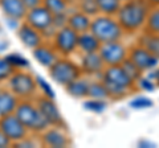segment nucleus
Wrapping results in <instances>:
<instances>
[{
    "instance_id": "obj_37",
    "label": "nucleus",
    "mask_w": 159,
    "mask_h": 148,
    "mask_svg": "<svg viewBox=\"0 0 159 148\" xmlns=\"http://www.w3.org/2000/svg\"><path fill=\"white\" fill-rule=\"evenodd\" d=\"M139 146H147V147H155V144H152V143H148V141H141V143H139Z\"/></svg>"
},
{
    "instance_id": "obj_33",
    "label": "nucleus",
    "mask_w": 159,
    "mask_h": 148,
    "mask_svg": "<svg viewBox=\"0 0 159 148\" xmlns=\"http://www.w3.org/2000/svg\"><path fill=\"white\" fill-rule=\"evenodd\" d=\"M148 28H150V31L159 33V9L151 13L150 19H148Z\"/></svg>"
},
{
    "instance_id": "obj_15",
    "label": "nucleus",
    "mask_w": 159,
    "mask_h": 148,
    "mask_svg": "<svg viewBox=\"0 0 159 148\" xmlns=\"http://www.w3.org/2000/svg\"><path fill=\"white\" fill-rule=\"evenodd\" d=\"M130 60L138 66L139 70H145V69H150L152 66H155L158 58L148 50H146V49L138 48V49H134L133 50Z\"/></svg>"
},
{
    "instance_id": "obj_26",
    "label": "nucleus",
    "mask_w": 159,
    "mask_h": 148,
    "mask_svg": "<svg viewBox=\"0 0 159 148\" xmlns=\"http://www.w3.org/2000/svg\"><path fill=\"white\" fill-rule=\"evenodd\" d=\"M84 108L88 111H92V112H97V114H99V112H103L106 108V103L103 102V99H94V98H92L90 101H86L84 102Z\"/></svg>"
},
{
    "instance_id": "obj_6",
    "label": "nucleus",
    "mask_w": 159,
    "mask_h": 148,
    "mask_svg": "<svg viewBox=\"0 0 159 148\" xmlns=\"http://www.w3.org/2000/svg\"><path fill=\"white\" fill-rule=\"evenodd\" d=\"M8 87L17 98H29L34 95L37 89V83L34 77L24 72H15L8 78Z\"/></svg>"
},
{
    "instance_id": "obj_23",
    "label": "nucleus",
    "mask_w": 159,
    "mask_h": 148,
    "mask_svg": "<svg viewBox=\"0 0 159 148\" xmlns=\"http://www.w3.org/2000/svg\"><path fill=\"white\" fill-rule=\"evenodd\" d=\"M119 2L121 0H96L98 11L103 12L105 15H113L118 12V9L121 8Z\"/></svg>"
},
{
    "instance_id": "obj_20",
    "label": "nucleus",
    "mask_w": 159,
    "mask_h": 148,
    "mask_svg": "<svg viewBox=\"0 0 159 148\" xmlns=\"http://www.w3.org/2000/svg\"><path fill=\"white\" fill-rule=\"evenodd\" d=\"M90 19L85 12H76L68 16V25L72 29H74L77 33L88 32L90 29Z\"/></svg>"
},
{
    "instance_id": "obj_11",
    "label": "nucleus",
    "mask_w": 159,
    "mask_h": 148,
    "mask_svg": "<svg viewBox=\"0 0 159 148\" xmlns=\"http://www.w3.org/2000/svg\"><path fill=\"white\" fill-rule=\"evenodd\" d=\"M37 107L43 112V115L47 118V120L49 122L51 126H54V127L64 126L62 115L60 112L57 105L54 103V99H51L48 97H40L37 99Z\"/></svg>"
},
{
    "instance_id": "obj_16",
    "label": "nucleus",
    "mask_w": 159,
    "mask_h": 148,
    "mask_svg": "<svg viewBox=\"0 0 159 148\" xmlns=\"http://www.w3.org/2000/svg\"><path fill=\"white\" fill-rule=\"evenodd\" d=\"M103 63L105 62H103L99 53H97V52L85 53V56H84L81 60V69H82V72H85L86 74H96L102 70Z\"/></svg>"
},
{
    "instance_id": "obj_39",
    "label": "nucleus",
    "mask_w": 159,
    "mask_h": 148,
    "mask_svg": "<svg viewBox=\"0 0 159 148\" xmlns=\"http://www.w3.org/2000/svg\"><path fill=\"white\" fill-rule=\"evenodd\" d=\"M151 2H154V3H159V0H151Z\"/></svg>"
},
{
    "instance_id": "obj_25",
    "label": "nucleus",
    "mask_w": 159,
    "mask_h": 148,
    "mask_svg": "<svg viewBox=\"0 0 159 148\" xmlns=\"http://www.w3.org/2000/svg\"><path fill=\"white\" fill-rule=\"evenodd\" d=\"M6 60L13 69H24L29 66V61L19 53H8L6 56Z\"/></svg>"
},
{
    "instance_id": "obj_19",
    "label": "nucleus",
    "mask_w": 159,
    "mask_h": 148,
    "mask_svg": "<svg viewBox=\"0 0 159 148\" xmlns=\"http://www.w3.org/2000/svg\"><path fill=\"white\" fill-rule=\"evenodd\" d=\"M77 46L81 49L84 53H93V52H98L101 42L98 41V38L94 36L90 32H82L78 33V38H77Z\"/></svg>"
},
{
    "instance_id": "obj_3",
    "label": "nucleus",
    "mask_w": 159,
    "mask_h": 148,
    "mask_svg": "<svg viewBox=\"0 0 159 148\" xmlns=\"http://www.w3.org/2000/svg\"><path fill=\"white\" fill-rule=\"evenodd\" d=\"M90 32L98 38L101 44L118 41L122 36V27L118 21L107 16L94 19L90 24Z\"/></svg>"
},
{
    "instance_id": "obj_13",
    "label": "nucleus",
    "mask_w": 159,
    "mask_h": 148,
    "mask_svg": "<svg viewBox=\"0 0 159 148\" xmlns=\"http://www.w3.org/2000/svg\"><path fill=\"white\" fill-rule=\"evenodd\" d=\"M60 128L61 127L47 128V130L43 132L41 140H43L44 146H48L52 148H64L69 144V139Z\"/></svg>"
},
{
    "instance_id": "obj_36",
    "label": "nucleus",
    "mask_w": 159,
    "mask_h": 148,
    "mask_svg": "<svg viewBox=\"0 0 159 148\" xmlns=\"http://www.w3.org/2000/svg\"><path fill=\"white\" fill-rule=\"evenodd\" d=\"M141 87L143 89V90H147V91H151L154 90V83H151L148 80H141Z\"/></svg>"
},
{
    "instance_id": "obj_10",
    "label": "nucleus",
    "mask_w": 159,
    "mask_h": 148,
    "mask_svg": "<svg viewBox=\"0 0 159 148\" xmlns=\"http://www.w3.org/2000/svg\"><path fill=\"white\" fill-rule=\"evenodd\" d=\"M99 54H101L102 60L105 63H107L109 66L111 65H121L122 61L126 57V52L118 41L113 42H105L99 46Z\"/></svg>"
},
{
    "instance_id": "obj_31",
    "label": "nucleus",
    "mask_w": 159,
    "mask_h": 148,
    "mask_svg": "<svg viewBox=\"0 0 159 148\" xmlns=\"http://www.w3.org/2000/svg\"><path fill=\"white\" fill-rule=\"evenodd\" d=\"M81 8L86 15H94L98 11L96 0H81Z\"/></svg>"
},
{
    "instance_id": "obj_29",
    "label": "nucleus",
    "mask_w": 159,
    "mask_h": 148,
    "mask_svg": "<svg viewBox=\"0 0 159 148\" xmlns=\"http://www.w3.org/2000/svg\"><path fill=\"white\" fill-rule=\"evenodd\" d=\"M121 66L123 67V70H125L129 74V76L133 78V81L138 78V76H139V69H138V66L131 60H123L122 63H121Z\"/></svg>"
},
{
    "instance_id": "obj_24",
    "label": "nucleus",
    "mask_w": 159,
    "mask_h": 148,
    "mask_svg": "<svg viewBox=\"0 0 159 148\" xmlns=\"http://www.w3.org/2000/svg\"><path fill=\"white\" fill-rule=\"evenodd\" d=\"M109 95L106 87L103 83L98 82H92L89 83V90H88V97L94 98V99H105Z\"/></svg>"
},
{
    "instance_id": "obj_27",
    "label": "nucleus",
    "mask_w": 159,
    "mask_h": 148,
    "mask_svg": "<svg viewBox=\"0 0 159 148\" xmlns=\"http://www.w3.org/2000/svg\"><path fill=\"white\" fill-rule=\"evenodd\" d=\"M34 80H36L37 87H40V90L43 91L44 97H48V98H51V99H54V98H56V95H54V90L48 83V81L45 80V78H43L41 76H36Z\"/></svg>"
},
{
    "instance_id": "obj_2",
    "label": "nucleus",
    "mask_w": 159,
    "mask_h": 148,
    "mask_svg": "<svg viewBox=\"0 0 159 148\" xmlns=\"http://www.w3.org/2000/svg\"><path fill=\"white\" fill-rule=\"evenodd\" d=\"M103 85L109 95L122 97L133 85V78L123 70L121 65H111L103 74Z\"/></svg>"
},
{
    "instance_id": "obj_4",
    "label": "nucleus",
    "mask_w": 159,
    "mask_h": 148,
    "mask_svg": "<svg viewBox=\"0 0 159 148\" xmlns=\"http://www.w3.org/2000/svg\"><path fill=\"white\" fill-rule=\"evenodd\" d=\"M146 11L142 4L129 2L118 9V23L126 31H135L145 21Z\"/></svg>"
},
{
    "instance_id": "obj_12",
    "label": "nucleus",
    "mask_w": 159,
    "mask_h": 148,
    "mask_svg": "<svg viewBox=\"0 0 159 148\" xmlns=\"http://www.w3.org/2000/svg\"><path fill=\"white\" fill-rule=\"evenodd\" d=\"M17 37L24 46H27L28 49H32V50L34 48L40 46L43 42L41 32L34 29L32 25H29L28 23L20 25V28L17 29Z\"/></svg>"
},
{
    "instance_id": "obj_34",
    "label": "nucleus",
    "mask_w": 159,
    "mask_h": 148,
    "mask_svg": "<svg viewBox=\"0 0 159 148\" xmlns=\"http://www.w3.org/2000/svg\"><path fill=\"white\" fill-rule=\"evenodd\" d=\"M24 6L27 7V9H32L34 7H39L43 4V0H23Z\"/></svg>"
},
{
    "instance_id": "obj_17",
    "label": "nucleus",
    "mask_w": 159,
    "mask_h": 148,
    "mask_svg": "<svg viewBox=\"0 0 159 148\" xmlns=\"http://www.w3.org/2000/svg\"><path fill=\"white\" fill-rule=\"evenodd\" d=\"M32 54H33V58L40 63V65L44 66V67H48V69L58 60L56 52L51 48L43 45V44L40 46L34 48Z\"/></svg>"
},
{
    "instance_id": "obj_22",
    "label": "nucleus",
    "mask_w": 159,
    "mask_h": 148,
    "mask_svg": "<svg viewBox=\"0 0 159 148\" xmlns=\"http://www.w3.org/2000/svg\"><path fill=\"white\" fill-rule=\"evenodd\" d=\"M43 6L47 7L53 13V16H56V15H65L68 8L65 0H43Z\"/></svg>"
},
{
    "instance_id": "obj_9",
    "label": "nucleus",
    "mask_w": 159,
    "mask_h": 148,
    "mask_svg": "<svg viewBox=\"0 0 159 148\" xmlns=\"http://www.w3.org/2000/svg\"><path fill=\"white\" fill-rule=\"evenodd\" d=\"M25 19H27V23L29 25H32L34 29H37V31L44 33L48 28L52 27L54 16L47 7L39 6L32 9H28Z\"/></svg>"
},
{
    "instance_id": "obj_35",
    "label": "nucleus",
    "mask_w": 159,
    "mask_h": 148,
    "mask_svg": "<svg viewBox=\"0 0 159 148\" xmlns=\"http://www.w3.org/2000/svg\"><path fill=\"white\" fill-rule=\"evenodd\" d=\"M11 146V140L4 135V132L0 130V148H4V147H9Z\"/></svg>"
},
{
    "instance_id": "obj_7",
    "label": "nucleus",
    "mask_w": 159,
    "mask_h": 148,
    "mask_svg": "<svg viewBox=\"0 0 159 148\" xmlns=\"http://www.w3.org/2000/svg\"><path fill=\"white\" fill-rule=\"evenodd\" d=\"M0 130L11 140V143H17L25 139L28 135V128L23 124L15 112L0 116Z\"/></svg>"
},
{
    "instance_id": "obj_28",
    "label": "nucleus",
    "mask_w": 159,
    "mask_h": 148,
    "mask_svg": "<svg viewBox=\"0 0 159 148\" xmlns=\"http://www.w3.org/2000/svg\"><path fill=\"white\" fill-rule=\"evenodd\" d=\"M15 73V69L9 65L6 57H0V82L8 80Z\"/></svg>"
},
{
    "instance_id": "obj_32",
    "label": "nucleus",
    "mask_w": 159,
    "mask_h": 148,
    "mask_svg": "<svg viewBox=\"0 0 159 148\" xmlns=\"http://www.w3.org/2000/svg\"><path fill=\"white\" fill-rule=\"evenodd\" d=\"M147 50L159 58V37H152L147 41Z\"/></svg>"
},
{
    "instance_id": "obj_38",
    "label": "nucleus",
    "mask_w": 159,
    "mask_h": 148,
    "mask_svg": "<svg viewBox=\"0 0 159 148\" xmlns=\"http://www.w3.org/2000/svg\"><path fill=\"white\" fill-rule=\"evenodd\" d=\"M157 80H158V82H159V70L157 72Z\"/></svg>"
},
{
    "instance_id": "obj_1",
    "label": "nucleus",
    "mask_w": 159,
    "mask_h": 148,
    "mask_svg": "<svg viewBox=\"0 0 159 148\" xmlns=\"http://www.w3.org/2000/svg\"><path fill=\"white\" fill-rule=\"evenodd\" d=\"M15 114L21 123L28 128V131L32 132H44L51 126L47 118L43 115L37 106L32 105L31 102H19V105L15 110Z\"/></svg>"
},
{
    "instance_id": "obj_21",
    "label": "nucleus",
    "mask_w": 159,
    "mask_h": 148,
    "mask_svg": "<svg viewBox=\"0 0 159 148\" xmlns=\"http://www.w3.org/2000/svg\"><path fill=\"white\" fill-rule=\"evenodd\" d=\"M66 93L73 98H84L88 97V90H89V83L85 80H74L69 85L65 86Z\"/></svg>"
},
{
    "instance_id": "obj_5",
    "label": "nucleus",
    "mask_w": 159,
    "mask_h": 148,
    "mask_svg": "<svg viewBox=\"0 0 159 148\" xmlns=\"http://www.w3.org/2000/svg\"><path fill=\"white\" fill-rule=\"evenodd\" d=\"M80 72H81V69L73 61L66 60V58H61V60L58 58V60L49 67V77H51V80L53 82H56L57 85L65 87L74 80H77L80 77V74H81Z\"/></svg>"
},
{
    "instance_id": "obj_14",
    "label": "nucleus",
    "mask_w": 159,
    "mask_h": 148,
    "mask_svg": "<svg viewBox=\"0 0 159 148\" xmlns=\"http://www.w3.org/2000/svg\"><path fill=\"white\" fill-rule=\"evenodd\" d=\"M0 9L6 17L17 19V20L24 19L28 12L23 0H0Z\"/></svg>"
},
{
    "instance_id": "obj_18",
    "label": "nucleus",
    "mask_w": 159,
    "mask_h": 148,
    "mask_svg": "<svg viewBox=\"0 0 159 148\" xmlns=\"http://www.w3.org/2000/svg\"><path fill=\"white\" fill-rule=\"evenodd\" d=\"M19 105V98L11 90H0V116L13 114Z\"/></svg>"
},
{
    "instance_id": "obj_30",
    "label": "nucleus",
    "mask_w": 159,
    "mask_h": 148,
    "mask_svg": "<svg viewBox=\"0 0 159 148\" xmlns=\"http://www.w3.org/2000/svg\"><path fill=\"white\" fill-rule=\"evenodd\" d=\"M130 106L133 108H137V110H139V108H148L152 106V101L146 97H138L130 102Z\"/></svg>"
},
{
    "instance_id": "obj_8",
    "label": "nucleus",
    "mask_w": 159,
    "mask_h": 148,
    "mask_svg": "<svg viewBox=\"0 0 159 148\" xmlns=\"http://www.w3.org/2000/svg\"><path fill=\"white\" fill-rule=\"evenodd\" d=\"M77 38H78V33L69 25L60 28L58 31L54 33V37H53L54 49H56L58 53H61L62 56H69L70 53L76 50Z\"/></svg>"
}]
</instances>
